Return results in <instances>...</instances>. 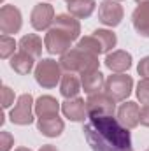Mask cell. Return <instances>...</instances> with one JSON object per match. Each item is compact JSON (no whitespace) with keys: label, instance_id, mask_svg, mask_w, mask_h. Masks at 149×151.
<instances>
[{"label":"cell","instance_id":"3","mask_svg":"<svg viewBox=\"0 0 149 151\" xmlns=\"http://www.w3.org/2000/svg\"><path fill=\"white\" fill-rule=\"evenodd\" d=\"M62 65L53 58H42L35 67V81L42 88H54L62 81Z\"/></svg>","mask_w":149,"mask_h":151},{"label":"cell","instance_id":"34","mask_svg":"<svg viewBox=\"0 0 149 151\" xmlns=\"http://www.w3.org/2000/svg\"><path fill=\"white\" fill-rule=\"evenodd\" d=\"M65 2H67V4H69V2H72V0H65Z\"/></svg>","mask_w":149,"mask_h":151},{"label":"cell","instance_id":"14","mask_svg":"<svg viewBox=\"0 0 149 151\" xmlns=\"http://www.w3.org/2000/svg\"><path fill=\"white\" fill-rule=\"evenodd\" d=\"M37 130L46 137H60L65 130V123L60 116H46L37 118Z\"/></svg>","mask_w":149,"mask_h":151},{"label":"cell","instance_id":"9","mask_svg":"<svg viewBox=\"0 0 149 151\" xmlns=\"http://www.w3.org/2000/svg\"><path fill=\"white\" fill-rule=\"evenodd\" d=\"M125 11L116 0H102L98 7V19L105 27H117L123 21Z\"/></svg>","mask_w":149,"mask_h":151},{"label":"cell","instance_id":"22","mask_svg":"<svg viewBox=\"0 0 149 151\" xmlns=\"http://www.w3.org/2000/svg\"><path fill=\"white\" fill-rule=\"evenodd\" d=\"M19 47H21V51L28 53L30 56L40 58V55H42V39L39 35H35V34L23 35L19 39Z\"/></svg>","mask_w":149,"mask_h":151},{"label":"cell","instance_id":"10","mask_svg":"<svg viewBox=\"0 0 149 151\" xmlns=\"http://www.w3.org/2000/svg\"><path fill=\"white\" fill-rule=\"evenodd\" d=\"M54 18L56 16H54L53 5H49V4H37L34 7L32 14H30V23H32V27L35 30L42 32V30H46V28H49L53 25Z\"/></svg>","mask_w":149,"mask_h":151},{"label":"cell","instance_id":"30","mask_svg":"<svg viewBox=\"0 0 149 151\" xmlns=\"http://www.w3.org/2000/svg\"><path fill=\"white\" fill-rule=\"evenodd\" d=\"M140 125L142 127H149V104H146L140 109Z\"/></svg>","mask_w":149,"mask_h":151},{"label":"cell","instance_id":"21","mask_svg":"<svg viewBox=\"0 0 149 151\" xmlns=\"http://www.w3.org/2000/svg\"><path fill=\"white\" fill-rule=\"evenodd\" d=\"M81 88H82L81 79L77 76L70 74V72H67V74L62 77V81H60V93L65 99H74V97H77L79 91H81Z\"/></svg>","mask_w":149,"mask_h":151},{"label":"cell","instance_id":"17","mask_svg":"<svg viewBox=\"0 0 149 151\" xmlns=\"http://www.w3.org/2000/svg\"><path fill=\"white\" fill-rule=\"evenodd\" d=\"M60 107H62V104H60L54 97H51V95H42V97H39L37 100H35L34 111L37 114V118H46V116H58Z\"/></svg>","mask_w":149,"mask_h":151},{"label":"cell","instance_id":"12","mask_svg":"<svg viewBox=\"0 0 149 151\" xmlns=\"http://www.w3.org/2000/svg\"><path fill=\"white\" fill-rule=\"evenodd\" d=\"M105 67L114 74H123L132 67V55L128 51H123V49H116L112 53H107Z\"/></svg>","mask_w":149,"mask_h":151},{"label":"cell","instance_id":"23","mask_svg":"<svg viewBox=\"0 0 149 151\" xmlns=\"http://www.w3.org/2000/svg\"><path fill=\"white\" fill-rule=\"evenodd\" d=\"M93 37L100 42L104 53H111L112 47H116V44H117V37H116V34L111 32V30H102V28H98V30L93 32Z\"/></svg>","mask_w":149,"mask_h":151},{"label":"cell","instance_id":"11","mask_svg":"<svg viewBox=\"0 0 149 151\" xmlns=\"http://www.w3.org/2000/svg\"><path fill=\"white\" fill-rule=\"evenodd\" d=\"M62 113L70 121L79 123V121H84L88 118V107H86L84 99L74 97V99H67L65 102H62Z\"/></svg>","mask_w":149,"mask_h":151},{"label":"cell","instance_id":"7","mask_svg":"<svg viewBox=\"0 0 149 151\" xmlns=\"http://www.w3.org/2000/svg\"><path fill=\"white\" fill-rule=\"evenodd\" d=\"M74 40L69 37L65 32H62L60 28H49L47 34H46V39H44V46L47 49L49 55H65L70 51V44Z\"/></svg>","mask_w":149,"mask_h":151},{"label":"cell","instance_id":"8","mask_svg":"<svg viewBox=\"0 0 149 151\" xmlns=\"http://www.w3.org/2000/svg\"><path fill=\"white\" fill-rule=\"evenodd\" d=\"M86 107H88V116L90 114H100V116H114L116 113V100L111 99L105 91L97 93V95H90L86 100Z\"/></svg>","mask_w":149,"mask_h":151},{"label":"cell","instance_id":"6","mask_svg":"<svg viewBox=\"0 0 149 151\" xmlns=\"http://www.w3.org/2000/svg\"><path fill=\"white\" fill-rule=\"evenodd\" d=\"M21 25H23V16H21V11L14 5H2L0 9V32L4 35H9V34H18L21 30Z\"/></svg>","mask_w":149,"mask_h":151},{"label":"cell","instance_id":"18","mask_svg":"<svg viewBox=\"0 0 149 151\" xmlns=\"http://www.w3.org/2000/svg\"><path fill=\"white\" fill-rule=\"evenodd\" d=\"M132 23H133V28L137 30L139 35L149 37V2L148 4H140L133 11Z\"/></svg>","mask_w":149,"mask_h":151},{"label":"cell","instance_id":"4","mask_svg":"<svg viewBox=\"0 0 149 151\" xmlns=\"http://www.w3.org/2000/svg\"><path fill=\"white\" fill-rule=\"evenodd\" d=\"M132 90H133V79L128 74H112L105 79L104 91L116 102L126 100L132 95Z\"/></svg>","mask_w":149,"mask_h":151},{"label":"cell","instance_id":"2","mask_svg":"<svg viewBox=\"0 0 149 151\" xmlns=\"http://www.w3.org/2000/svg\"><path fill=\"white\" fill-rule=\"evenodd\" d=\"M60 65L63 70L74 74H86V72H91V70H98V56L97 55H91V53H86V51H81V49H70L69 53L62 55L60 58Z\"/></svg>","mask_w":149,"mask_h":151},{"label":"cell","instance_id":"26","mask_svg":"<svg viewBox=\"0 0 149 151\" xmlns=\"http://www.w3.org/2000/svg\"><path fill=\"white\" fill-rule=\"evenodd\" d=\"M137 99L140 100V104H149V77H142L137 84Z\"/></svg>","mask_w":149,"mask_h":151},{"label":"cell","instance_id":"15","mask_svg":"<svg viewBox=\"0 0 149 151\" xmlns=\"http://www.w3.org/2000/svg\"><path fill=\"white\" fill-rule=\"evenodd\" d=\"M53 27L65 32L72 40H77L79 35H81V23L72 14H58L54 18V21H53Z\"/></svg>","mask_w":149,"mask_h":151},{"label":"cell","instance_id":"16","mask_svg":"<svg viewBox=\"0 0 149 151\" xmlns=\"http://www.w3.org/2000/svg\"><path fill=\"white\" fill-rule=\"evenodd\" d=\"M81 84H82L84 93L97 95V93L104 91V88H105V77H104V74L100 70H91V72L81 74Z\"/></svg>","mask_w":149,"mask_h":151},{"label":"cell","instance_id":"28","mask_svg":"<svg viewBox=\"0 0 149 151\" xmlns=\"http://www.w3.org/2000/svg\"><path fill=\"white\" fill-rule=\"evenodd\" d=\"M14 146V137L9 132H0V151H11V148Z\"/></svg>","mask_w":149,"mask_h":151},{"label":"cell","instance_id":"20","mask_svg":"<svg viewBox=\"0 0 149 151\" xmlns=\"http://www.w3.org/2000/svg\"><path fill=\"white\" fill-rule=\"evenodd\" d=\"M95 0H72L67 4V9H69V14H72L77 19H84V18H90L95 11Z\"/></svg>","mask_w":149,"mask_h":151},{"label":"cell","instance_id":"1","mask_svg":"<svg viewBox=\"0 0 149 151\" xmlns=\"http://www.w3.org/2000/svg\"><path fill=\"white\" fill-rule=\"evenodd\" d=\"M82 132L93 151H132V135L114 116L90 114Z\"/></svg>","mask_w":149,"mask_h":151},{"label":"cell","instance_id":"29","mask_svg":"<svg viewBox=\"0 0 149 151\" xmlns=\"http://www.w3.org/2000/svg\"><path fill=\"white\" fill-rule=\"evenodd\" d=\"M137 72L142 76V77H149V56H144V58L139 62Z\"/></svg>","mask_w":149,"mask_h":151},{"label":"cell","instance_id":"32","mask_svg":"<svg viewBox=\"0 0 149 151\" xmlns=\"http://www.w3.org/2000/svg\"><path fill=\"white\" fill-rule=\"evenodd\" d=\"M14 151H32L30 148H25V146H21V148H16Z\"/></svg>","mask_w":149,"mask_h":151},{"label":"cell","instance_id":"27","mask_svg":"<svg viewBox=\"0 0 149 151\" xmlns=\"http://www.w3.org/2000/svg\"><path fill=\"white\" fill-rule=\"evenodd\" d=\"M14 104V91L9 86H2V107L7 109Z\"/></svg>","mask_w":149,"mask_h":151},{"label":"cell","instance_id":"5","mask_svg":"<svg viewBox=\"0 0 149 151\" xmlns=\"http://www.w3.org/2000/svg\"><path fill=\"white\" fill-rule=\"evenodd\" d=\"M34 97L30 93H23L18 97V102L14 106V109L11 111L9 118L14 125H19V127H25V125H30L34 121Z\"/></svg>","mask_w":149,"mask_h":151},{"label":"cell","instance_id":"35","mask_svg":"<svg viewBox=\"0 0 149 151\" xmlns=\"http://www.w3.org/2000/svg\"><path fill=\"white\" fill-rule=\"evenodd\" d=\"M148 151H149V150H148Z\"/></svg>","mask_w":149,"mask_h":151},{"label":"cell","instance_id":"31","mask_svg":"<svg viewBox=\"0 0 149 151\" xmlns=\"http://www.w3.org/2000/svg\"><path fill=\"white\" fill-rule=\"evenodd\" d=\"M39 151H58V150H56L54 146H51V144H44V146H42Z\"/></svg>","mask_w":149,"mask_h":151},{"label":"cell","instance_id":"24","mask_svg":"<svg viewBox=\"0 0 149 151\" xmlns=\"http://www.w3.org/2000/svg\"><path fill=\"white\" fill-rule=\"evenodd\" d=\"M75 47H77V49H81V51H86V53L97 55V56L104 53V51H102V46H100V42H98L97 39L93 37V35H88V37L79 39Z\"/></svg>","mask_w":149,"mask_h":151},{"label":"cell","instance_id":"33","mask_svg":"<svg viewBox=\"0 0 149 151\" xmlns=\"http://www.w3.org/2000/svg\"><path fill=\"white\" fill-rule=\"evenodd\" d=\"M135 2H137V4H139V5H140V4H148L149 0H135Z\"/></svg>","mask_w":149,"mask_h":151},{"label":"cell","instance_id":"25","mask_svg":"<svg viewBox=\"0 0 149 151\" xmlns=\"http://www.w3.org/2000/svg\"><path fill=\"white\" fill-rule=\"evenodd\" d=\"M14 49H16V40L14 39L9 37V35H2L0 37V58H4V60L12 58L16 55Z\"/></svg>","mask_w":149,"mask_h":151},{"label":"cell","instance_id":"13","mask_svg":"<svg viewBox=\"0 0 149 151\" xmlns=\"http://www.w3.org/2000/svg\"><path fill=\"white\" fill-rule=\"evenodd\" d=\"M117 121L128 130L135 128L140 123V107H139V104H135V102L121 104V107L117 109Z\"/></svg>","mask_w":149,"mask_h":151},{"label":"cell","instance_id":"19","mask_svg":"<svg viewBox=\"0 0 149 151\" xmlns=\"http://www.w3.org/2000/svg\"><path fill=\"white\" fill-rule=\"evenodd\" d=\"M34 56H30L28 53H25V51H19V53H16L12 58H11V69L14 70V72H18L19 76H27L32 72V69H34Z\"/></svg>","mask_w":149,"mask_h":151}]
</instances>
